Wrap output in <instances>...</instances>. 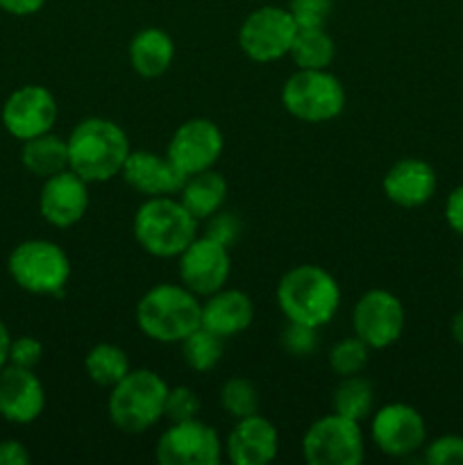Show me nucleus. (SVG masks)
<instances>
[{"label": "nucleus", "mask_w": 463, "mask_h": 465, "mask_svg": "<svg viewBox=\"0 0 463 465\" xmlns=\"http://www.w3.org/2000/svg\"><path fill=\"white\" fill-rule=\"evenodd\" d=\"M281 103L300 121L325 123L343 112L345 89L327 68H300L284 82Z\"/></svg>", "instance_id": "obj_6"}, {"label": "nucleus", "mask_w": 463, "mask_h": 465, "mask_svg": "<svg viewBox=\"0 0 463 465\" xmlns=\"http://www.w3.org/2000/svg\"><path fill=\"white\" fill-rule=\"evenodd\" d=\"M168 386L157 372L130 371L109 395V420L125 434H141L163 418Z\"/></svg>", "instance_id": "obj_5"}, {"label": "nucleus", "mask_w": 463, "mask_h": 465, "mask_svg": "<svg viewBox=\"0 0 463 465\" xmlns=\"http://www.w3.org/2000/svg\"><path fill=\"white\" fill-rule=\"evenodd\" d=\"M334 0H291L289 12L298 27H325Z\"/></svg>", "instance_id": "obj_33"}, {"label": "nucleus", "mask_w": 463, "mask_h": 465, "mask_svg": "<svg viewBox=\"0 0 463 465\" xmlns=\"http://www.w3.org/2000/svg\"><path fill=\"white\" fill-rule=\"evenodd\" d=\"M57 121V103L45 86L25 84L14 91L3 107V123L14 139H34L53 130Z\"/></svg>", "instance_id": "obj_14"}, {"label": "nucleus", "mask_w": 463, "mask_h": 465, "mask_svg": "<svg viewBox=\"0 0 463 465\" xmlns=\"http://www.w3.org/2000/svg\"><path fill=\"white\" fill-rule=\"evenodd\" d=\"M363 452L359 422L340 413L316 420L302 439V454L311 465H359Z\"/></svg>", "instance_id": "obj_8"}, {"label": "nucleus", "mask_w": 463, "mask_h": 465, "mask_svg": "<svg viewBox=\"0 0 463 465\" xmlns=\"http://www.w3.org/2000/svg\"><path fill=\"white\" fill-rule=\"evenodd\" d=\"M30 463V454H27L25 445L18 440H3L0 443V465H27Z\"/></svg>", "instance_id": "obj_38"}, {"label": "nucleus", "mask_w": 463, "mask_h": 465, "mask_svg": "<svg viewBox=\"0 0 463 465\" xmlns=\"http://www.w3.org/2000/svg\"><path fill=\"white\" fill-rule=\"evenodd\" d=\"M461 280H463V262H461Z\"/></svg>", "instance_id": "obj_42"}, {"label": "nucleus", "mask_w": 463, "mask_h": 465, "mask_svg": "<svg viewBox=\"0 0 463 465\" xmlns=\"http://www.w3.org/2000/svg\"><path fill=\"white\" fill-rule=\"evenodd\" d=\"M136 325L157 343H182L202 325V304L184 284H157L136 304Z\"/></svg>", "instance_id": "obj_2"}, {"label": "nucleus", "mask_w": 463, "mask_h": 465, "mask_svg": "<svg viewBox=\"0 0 463 465\" xmlns=\"http://www.w3.org/2000/svg\"><path fill=\"white\" fill-rule=\"evenodd\" d=\"M221 404L232 418L241 420L259 413V393L257 386L252 381L243 380V377H232L222 384L221 391Z\"/></svg>", "instance_id": "obj_29"}, {"label": "nucleus", "mask_w": 463, "mask_h": 465, "mask_svg": "<svg viewBox=\"0 0 463 465\" xmlns=\"http://www.w3.org/2000/svg\"><path fill=\"white\" fill-rule=\"evenodd\" d=\"M222 153V132L209 118H189L168 143V159L186 177L213 168Z\"/></svg>", "instance_id": "obj_13"}, {"label": "nucleus", "mask_w": 463, "mask_h": 465, "mask_svg": "<svg viewBox=\"0 0 463 465\" xmlns=\"http://www.w3.org/2000/svg\"><path fill=\"white\" fill-rule=\"evenodd\" d=\"M425 461L431 465H463V439L461 436H440L427 445Z\"/></svg>", "instance_id": "obj_34"}, {"label": "nucleus", "mask_w": 463, "mask_h": 465, "mask_svg": "<svg viewBox=\"0 0 463 465\" xmlns=\"http://www.w3.org/2000/svg\"><path fill=\"white\" fill-rule=\"evenodd\" d=\"M334 41L325 27H298L289 54L298 68H327L334 59Z\"/></svg>", "instance_id": "obj_25"}, {"label": "nucleus", "mask_w": 463, "mask_h": 465, "mask_svg": "<svg viewBox=\"0 0 463 465\" xmlns=\"http://www.w3.org/2000/svg\"><path fill=\"white\" fill-rule=\"evenodd\" d=\"M45 5V0H0V9L12 16H30Z\"/></svg>", "instance_id": "obj_39"}, {"label": "nucleus", "mask_w": 463, "mask_h": 465, "mask_svg": "<svg viewBox=\"0 0 463 465\" xmlns=\"http://www.w3.org/2000/svg\"><path fill=\"white\" fill-rule=\"evenodd\" d=\"M44 357V345L32 336H21V339L12 341L9 348V363L18 368H34Z\"/></svg>", "instance_id": "obj_36"}, {"label": "nucleus", "mask_w": 463, "mask_h": 465, "mask_svg": "<svg viewBox=\"0 0 463 465\" xmlns=\"http://www.w3.org/2000/svg\"><path fill=\"white\" fill-rule=\"evenodd\" d=\"M207 302L202 304V327L222 339L248 330L254 316V307L252 300L243 291L222 286L221 291L207 295Z\"/></svg>", "instance_id": "obj_21"}, {"label": "nucleus", "mask_w": 463, "mask_h": 465, "mask_svg": "<svg viewBox=\"0 0 463 465\" xmlns=\"http://www.w3.org/2000/svg\"><path fill=\"white\" fill-rule=\"evenodd\" d=\"M41 216L54 227H71L84 218L89 209L86 182L71 168L48 177L39 195Z\"/></svg>", "instance_id": "obj_16"}, {"label": "nucleus", "mask_w": 463, "mask_h": 465, "mask_svg": "<svg viewBox=\"0 0 463 465\" xmlns=\"http://www.w3.org/2000/svg\"><path fill=\"white\" fill-rule=\"evenodd\" d=\"M452 336L458 345H463V309L454 316L452 321Z\"/></svg>", "instance_id": "obj_41"}, {"label": "nucleus", "mask_w": 463, "mask_h": 465, "mask_svg": "<svg viewBox=\"0 0 463 465\" xmlns=\"http://www.w3.org/2000/svg\"><path fill=\"white\" fill-rule=\"evenodd\" d=\"M84 368L94 384L113 389L130 372V361H127V354L116 345L98 343L86 354Z\"/></svg>", "instance_id": "obj_27"}, {"label": "nucleus", "mask_w": 463, "mask_h": 465, "mask_svg": "<svg viewBox=\"0 0 463 465\" xmlns=\"http://www.w3.org/2000/svg\"><path fill=\"white\" fill-rule=\"evenodd\" d=\"M21 162L32 175L48 180L68 168V141L50 132L23 141Z\"/></svg>", "instance_id": "obj_24"}, {"label": "nucleus", "mask_w": 463, "mask_h": 465, "mask_svg": "<svg viewBox=\"0 0 463 465\" xmlns=\"http://www.w3.org/2000/svg\"><path fill=\"white\" fill-rule=\"evenodd\" d=\"M9 348H12V336H9L7 327L0 322V368L9 363Z\"/></svg>", "instance_id": "obj_40"}, {"label": "nucleus", "mask_w": 463, "mask_h": 465, "mask_svg": "<svg viewBox=\"0 0 463 465\" xmlns=\"http://www.w3.org/2000/svg\"><path fill=\"white\" fill-rule=\"evenodd\" d=\"M436 191V173L422 159H399L384 175V193L399 207H420Z\"/></svg>", "instance_id": "obj_20"}, {"label": "nucleus", "mask_w": 463, "mask_h": 465, "mask_svg": "<svg viewBox=\"0 0 463 465\" xmlns=\"http://www.w3.org/2000/svg\"><path fill=\"white\" fill-rule=\"evenodd\" d=\"M354 334L370 345L384 350L399 339L404 330V307L393 293L372 289L361 295L352 313Z\"/></svg>", "instance_id": "obj_11"}, {"label": "nucleus", "mask_w": 463, "mask_h": 465, "mask_svg": "<svg viewBox=\"0 0 463 465\" xmlns=\"http://www.w3.org/2000/svg\"><path fill=\"white\" fill-rule=\"evenodd\" d=\"M372 440L389 457H409L425 445V420L413 407L393 402L372 418Z\"/></svg>", "instance_id": "obj_15"}, {"label": "nucleus", "mask_w": 463, "mask_h": 465, "mask_svg": "<svg viewBox=\"0 0 463 465\" xmlns=\"http://www.w3.org/2000/svg\"><path fill=\"white\" fill-rule=\"evenodd\" d=\"M445 221L457 234H463V184L449 193L448 203H445Z\"/></svg>", "instance_id": "obj_37"}, {"label": "nucleus", "mask_w": 463, "mask_h": 465, "mask_svg": "<svg viewBox=\"0 0 463 465\" xmlns=\"http://www.w3.org/2000/svg\"><path fill=\"white\" fill-rule=\"evenodd\" d=\"M368 357H370V345L359 339L357 334L350 339L339 341L330 352V366L339 377L359 375L366 368Z\"/></svg>", "instance_id": "obj_30"}, {"label": "nucleus", "mask_w": 463, "mask_h": 465, "mask_svg": "<svg viewBox=\"0 0 463 465\" xmlns=\"http://www.w3.org/2000/svg\"><path fill=\"white\" fill-rule=\"evenodd\" d=\"M175 57V44L171 35L159 27H145L136 32L130 44V64L139 75L159 77L168 71Z\"/></svg>", "instance_id": "obj_22"}, {"label": "nucleus", "mask_w": 463, "mask_h": 465, "mask_svg": "<svg viewBox=\"0 0 463 465\" xmlns=\"http://www.w3.org/2000/svg\"><path fill=\"white\" fill-rule=\"evenodd\" d=\"M9 275L23 291L36 295H59L64 293L71 277V262L53 241H23L9 254Z\"/></svg>", "instance_id": "obj_7"}, {"label": "nucleus", "mask_w": 463, "mask_h": 465, "mask_svg": "<svg viewBox=\"0 0 463 465\" xmlns=\"http://www.w3.org/2000/svg\"><path fill=\"white\" fill-rule=\"evenodd\" d=\"M182 357L191 371H212L222 359V336L213 334L212 330L200 325L198 330H193L182 341Z\"/></svg>", "instance_id": "obj_28"}, {"label": "nucleus", "mask_w": 463, "mask_h": 465, "mask_svg": "<svg viewBox=\"0 0 463 465\" xmlns=\"http://www.w3.org/2000/svg\"><path fill=\"white\" fill-rule=\"evenodd\" d=\"M316 330L318 327L289 321V325L284 327V331H281L280 336L281 348H284L289 354H293V357H309V354L316 352L318 348Z\"/></svg>", "instance_id": "obj_31"}, {"label": "nucleus", "mask_w": 463, "mask_h": 465, "mask_svg": "<svg viewBox=\"0 0 463 465\" xmlns=\"http://www.w3.org/2000/svg\"><path fill=\"white\" fill-rule=\"evenodd\" d=\"M298 23L293 21L289 9L259 7L250 14L239 30V45L254 62H275L289 54L293 45Z\"/></svg>", "instance_id": "obj_9"}, {"label": "nucleus", "mask_w": 463, "mask_h": 465, "mask_svg": "<svg viewBox=\"0 0 463 465\" xmlns=\"http://www.w3.org/2000/svg\"><path fill=\"white\" fill-rule=\"evenodd\" d=\"M209 225L204 230V236L218 241V243L227 245L230 248L232 243H236L241 234V221L234 216V213H213V216L207 218Z\"/></svg>", "instance_id": "obj_35"}, {"label": "nucleus", "mask_w": 463, "mask_h": 465, "mask_svg": "<svg viewBox=\"0 0 463 465\" xmlns=\"http://www.w3.org/2000/svg\"><path fill=\"white\" fill-rule=\"evenodd\" d=\"M121 175L132 189L148 198L177 193L186 182V175L168 159V154L162 157L150 150H134L127 154Z\"/></svg>", "instance_id": "obj_18"}, {"label": "nucleus", "mask_w": 463, "mask_h": 465, "mask_svg": "<svg viewBox=\"0 0 463 465\" xmlns=\"http://www.w3.org/2000/svg\"><path fill=\"white\" fill-rule=\"evenodd\" d=\"M45 407V393L41 381L30 368H0V416L16 425L36 420Z\"/></svg>", "instance_id": "obj_17"}, {"label": "nucleus", "mask_w": 463, "mask_h": 465, "mask_svg": "<svg viewBox=\"0 0 463 465\" xmlns=\"http://www.w3.org/2000/svg\"><path fill=\"white\" fill-rule=\"evenodd\" d=\"M130 153V141L123 127L107 118H84L68 136V168L86 184L121 175Z\"/></svg>", "instance_id": "obj_1"}, {"label": "nucleus", "mask_w": 463, "mask_h": 465, "mask_svg": "<svg viewBox=\"0 0 463 465\" xmlns=\"http://www.w3.org/2000/svg\"><path fill=\"white\" fill-rule=\"evenodd\" d=\"M221 457L218 434L198 418L172 422L157 440V461L163 465H218Z\"/></svg>", "instance_id": "obj_10"}, {"label": "nucleus", "mask_w": 463, "mask_h": 465, "mask_svg": "<svg viewBox=\"0 0 463 465\" xmlns=\"http://www.w3.org/2000/svg\"><path fill=\"white\" fill-rule=\"evenodd\" d=\"M200 400L189 386H177V389H168L166 404H163V416L171 422H184L198 418Z\"/></svg>", "instance_id": "obj_32"}, {"label": "nucleus", "mask_w": 463, "mask_h": 465, "mask_svg": "<svg viewBox=\"0 0 463 465\" xmlns=\"http://www.w3.org/2000/svg\"><path fill=\"white\" fill-rule=\"evenodd\" d=\"M331 407H334V413L352 418L357 422L368 418L375 407V391H372L370 381L359 375L340 377L339 386L331 395Z\"/></svg>", "instance_id": "obj_26"}, {"label": "nucleus", "mask_w": 463, "mask_h": 465, "mask_svg": "<svg viewBox=\"0 0 463 465\" xmlns=\"http://www.w3.org/2000/svg\"><path fill=\"white\" fill-rule=\"evenodd\" d=\"M232 271L230 248L209 236H195L180 254L182 284L195 295H212L227 284Z\"/></svg>", "instance_id": "obj_12"}, {"label": "nucleus", "mask_w": 463, "mask_h": 465, "mask_svg": "<svg viewBox=\"0 0 463 465\" xmlns=\"http://www.w3.org/2000/svg\"><path fill=\"white\" fill-rule=\"evenodd\" d=\"M198 221L171 195L148 198L134 213V239L153 257H180L195 239Z\"/></svg>", "instance_id": "obj_4"}, {"label": "nucleus", "mask_w": 463, "mask_h": 465, "mask_svg": "<svg viewBox=\"0 0 463 465\" xmlns=\"http://www.w3.org/2000/svg\"><path fill=\"white\" fill-rule=\"evenodd\" d=\"M277 304L289 321L322 327L339 312L340 289L320 266H295L280 280Z\"/></svg>", "instance_id": "obj_3"}, {"label": "nucleus", "mask_w": 463, "mask_h": 465, "mask_svg": "<svg viewBox=\"0 0 463 465\" xmlns=\"http://www.w3.org/2000/svg\"><path fill=\"white\" fill-rule=\"evenodd\" d=\"M227 457L236 465H266L277 457L280 436L275 425L259 413L241 418L227 436Z\"/></svg>", "instance_id": "obj_19"}, {"label": "nucleus", "mask_w": 463, "mask_h": 465, "mask_svg": "<svg viewBox=\"0 0 463 465\" xmlns=\"http://www.w3.org/2000/svg\"><path fill=\"white\" fill-rule=\"evenodd\" d=\"M182 198L180 203L184 204L186 212L195 218V221H207L227 200V180L216 173L213 168L195 175L186 177L184 186L180 189Z\"/></svg>", "instance_id": "obj_23"}]
</instances>
